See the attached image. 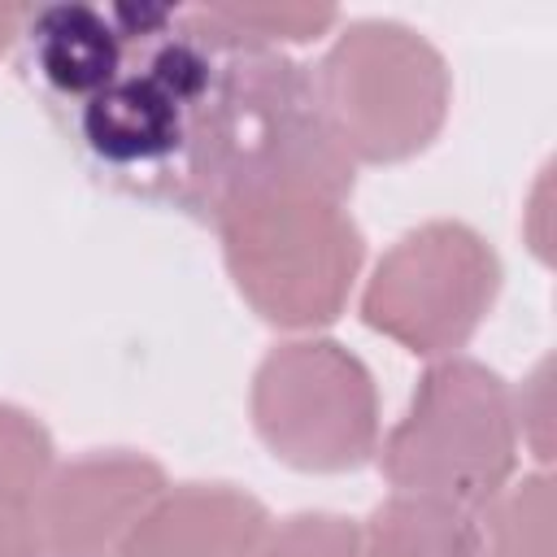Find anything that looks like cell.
Returning <instances> with one entry per match:
<instances>
[{"mask_svg": "<svg viewBox=\"0 0 557 557\" xmlns=\"http://www.w3.org/2000/svg\"><path fill=\"white\" fill-rule=\"evenodd\" d=\"M357 161L344 152L313 70L283 52H235L213 65L178 161V196L218 218L257 196L352 191Z\"/></svg>", "mask_w": 557, "mask_h": 557, "instance_id": "6da1fadb", "label": "cell"}, {"mask_svg": "<svg viewBox=\"0 0 557 557\" xmlns=\"http://www.w3.org/2000/svg\"><path fill=\"white\" fill-rule=\"evenodd\" d=\"M518 418L505 379L466 357H440L405 418L387 431L379 466L396 496L483 509L513 474Z\"/></svg>", "mask_w": 557, "mask_h": 557, "instance_id": "7a4b0ae2", "label": "cell"}, {"mask_svg": "<svg viewBox=\"0 0 557 557\" xmlns=\"http://www.w3.org/2000/svg\"><path fill=\"white\" fill-rule=\"evenodd\" d=\"M213 222L239 296L265 322L300 331L344 309L366 257L344 200L257 196L222 209Z\"/></svg>", "mask_w": 557, "mask_h": 557, "instance_id": "3957f363", "label": "cell"}, {"mask_svg": "<svg viewBox=\"0 0 557 557\" xmlns=\"http://www.w3.org/2000/svg\"><path fill=\"white\" fill-rule=\"evenodd\" d=\"M313 83L352 161L422 152L453 100L444 57L400 22H352L313 70Z\"/></svg>", "mask_w": 557, "mask_h": 557, "instance_id": "277c9868", "label": "cell"}, {"mask_svg": "<svg viewBox=\"0 0 557 557\" xmlns=\"http://www.w3.org/2000/svg\"><path fill=\"white\" fill-rule=\"evenodd\" d=\"M252 426L296 470H352L379 453L370 370L335 339H292L252 374Z\"/></svg>", "mask_w": 557, "mask_h": 557, "instance_id": "5b68a950", "label": "cell"}, {"mask_svg": "<svg viewBox=\"0 0 557 557\" xmlns=\"http://www.w3.org/2000/svg\"><path fill=\"white\" fill-rule=\"evenodd\" d=\"M500 292V261L461 222L409 231L370 274L361 318L418 357H453L487 318Z\"/></svg>", "mask_w": 557, "mask_h": 557, "instance_id": "8992f818", "label": "cell"}, {"mask_svg": "<svg viewBox=\"0 0 557 557\" xmlns=\"http://www.w3.org/2000/svg\"><path fill=\"white\" fill-rule=\"evenodd\" d=\"M209 78L213 52H205L183 30L161 35L139 57V65H126L109 87L78 104V135L87 152L117 174H157L170 161H183Z\"/></svg>", "mask_w": 557, "mask_h": 557, "instance_id": "52a82bcc", "label": "cell"}, {"mask_svg": "<svg viewBox=\"0 0 557 557\" xmlns=\"http://www.w3.org/2000/svg\"><path fill=\"white\" fill-rule=\"evenodd\" d=\"M165 487V470L144 453H87L52 470L39 505L48 557H122Z\"/></svg>", "mask_w": 557, "mask_h": 557, "instance_id": "ba28073f", "label": "cell"}, {"mask_svg": "<svg viewBox=\"0 0 557 557\" xmlns=\"http://www.w3.org/2000/svg\"><path fill=\"white\" fill-rule=\"evenodd\" d=\"M135 26L131 30L113 9H91V4H48L26 17V39H30V61L39 78L65 96V100H91L100 87H109L126 70L131 44L152 30L165 9H131Z\"/></svg>", "mask_w": 557, "mask_h": 557, "instance_id": "9c48e42d", "label": "cell"}, {"mask_svg": "<svg viewBox=\"0 0 557 557\" xmlns=\"http://www.w3.org/2000/svg\"><path fill=\"white\" fill-rule=\"evenodd\" d=\"M270 513L231 483H183L148 509L122 557H261Z\"/></svg>", "mask_w": 557, "mask_h": 557, "instance_id": "30bf717a", "label": "cell"}, {"mask_svg": "<svg viewBox=\"0 0 557 557\" xmlns=\"http://www.w3.org/2000/svg\"><path fill=\"white\" fill-rule=\"evenodd\" d=\"M52 470V440L39 418L0 405V557H48L39 505Z\"/></svg>", "mask_w": 557, "mask_h": 557, "instance_id": "8fae6325", "label": "cell"}, {"mask_svg": "<svg viewBox=\"0 0 557 557\" xmlns=\"http://www.w3.org/2000/svg\"><path fill=\"white\" fill-rule=\"evenodd\" d=\"M178 30L205 52H278V44H305L335 26L331 4H200L174 13Z\"/></svg>", "mask_w": 557, "mask_h": 557, "instance_id": "7c38bea8", "label": "cell"}, {"mask_svg": "<svg viewBox=\"0 0 557 557\" xmlns=\"http://www.w3.org/2000/svg\"><path fill=\"white\" fill-rule=\"evenodd\" d=\"M361 557H487L479 527L457 505L392 496L361 531Z\"/></svg>", "mask_w": 557, "mask_h": 557, "instance_id": "4fadbf2b", "label": "cell"}, {"mask_svg": "<svg viewBox=\"0 0 557 557\" xmlns=\"http://www.w3.org/2000/svg\"><path fill=\"white\" fill-rule=\"evenodd\" d=\"M479 540L487 557H553V479L527 474L505 483L483 505Z\"/></svg>", "mask_w": 557, "mask_h": 557, "instance_id": "5bb4252c", "label": "cell"}, {"mask_svg": "<svg viewBox=\"0 0 557 557\" xmlns=\"http://www.w3.org/2000/svg\"><path fill=\"white\" fill-rule=\"evenodd\" d=\"M261 557H361V531L339 513H296L265 535Z\"/></svg>", "mask_w": 557, "mask_h": 557, "instance_id": "9a60e30c", "label": "cell"}, {"mask_svg": "<svg viewBox=\"0 0 557 557\" xmlns=\"http://www.w3.org/2000/svg\"><path fill=\"white\" fill-rule=\"evenodd\" d=\"M26 17H30V9H22V4H0V52L13 44V35H22Z\"/></svg>", "mask_w": 557, "mask_h": 557, "instance_id": "2e32d148", "label": "cell"}]
</instances>
